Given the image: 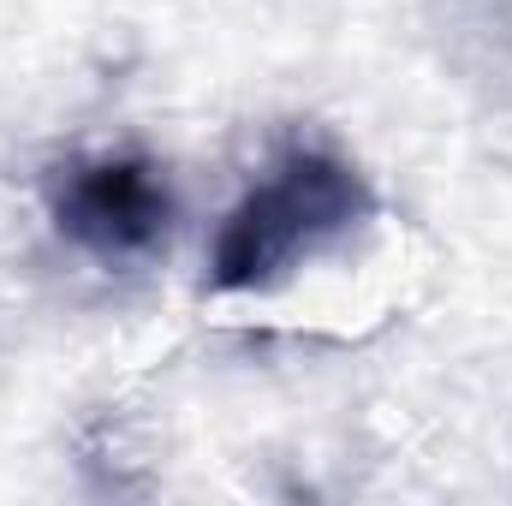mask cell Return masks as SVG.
<instances>
[{
  "instance_id": "obj_1",
  "label": "cell",
  "mask_w": 512,
  "mask_h": 506,
  "mask_svg": "<svg viewBox=\"0 0 512 506\" xmlns=\"http://www.w3.org/2000/svg\"><path fill=\"white\" fill-rule=\"evenodd\" d=\"M370 215L376 203L340 155L286 149L227 215L209 256V286L215 298H274L298 268L352 239V227H364Z\"/></svg>"
},
{
  "instance_id": "obj_2",
  "label": "cell",
  "mask_w": 512,
  "mask_h": 506,
  "mask_svg": "<svg viewBox=\"0 0 512 506\" xmlns=\"http://www.w3.org/2000/svg\"><path fill=\"white\" fill-rule=\"evenodd\" d=\"M167 185L143 155L72 161L54 185V227L96 262H131L167 239Z\"/></svg>"
}]
</instances>
